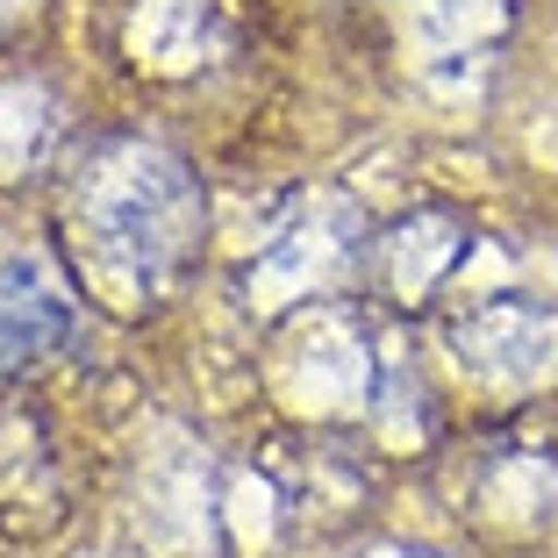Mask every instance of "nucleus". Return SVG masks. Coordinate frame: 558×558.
Listing matches in <instances>:
<instances>
[{
	"instance_id": "obj_1",
	"label": "nucleus",
	"mask_w": 558,
	"mask_h": 558,
	"mask_svg": "<svg viewBox=\"0 0 558 558\" xmlns=\"http://www.w3.org/2000/svg\"><path fill=\"white\" fill-rule=\"evenodd\" d=\"M65 337H72L65 301L50 294L29 265H8V272H0V373L65 351Z\"/></svg>"
}]
</instances>
